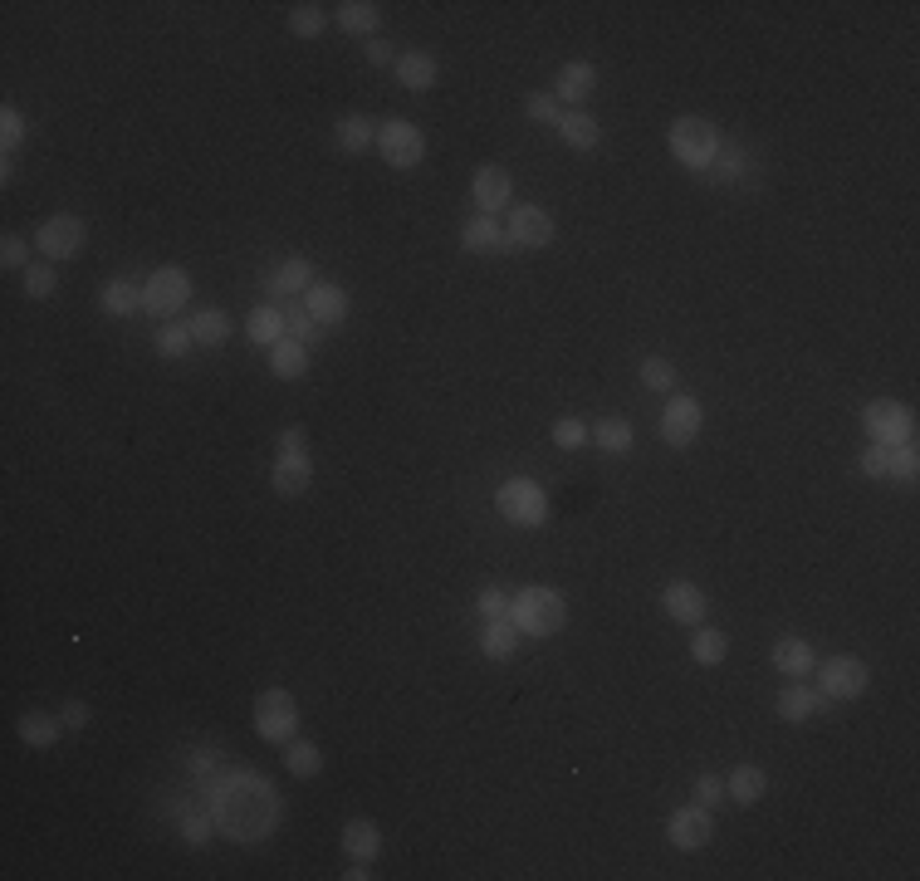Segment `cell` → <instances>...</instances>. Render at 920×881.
Here are the masks:
<instances>
[{
	"label": "cell",
	"mask_w": 920,
	"mask_h": 881,
	"mask_svg": "<svg viewBox=\"0 0 920 881\" xmlns=\"http://www.w3.org/2000/svg\"><path fill=\"white\" fill-rule=\"evenodd\" d=\"M211 823L230 842H265L279 828V793L255 769H230L211 784Z\"/></svg>",
	"instance_id": "6da1fadb"
},
{
	"label": "cell",
	"mask_w": 920,
	"mask_h": 881,
	"mask_svg": "<svg viewBox=\"0 0 920 881\" xmlns=\"http://www.w3.org/2000/svg\"><path fill=\"white\" fill-rule=\"evenodd\" d=\"M509 617H514V627L529 632V637H553V632L568 622V603H563V593H553V588H524V593L509 603Z\"/></svg>",
	"instance_id": "7a4b0ae2"
},
{
	"label": "cell",
	"mask_w": 920,
	"mask_h": 881,
	"mask_svg": "<svg viewBox=\"0 0 920 881\" xmlns=\"http://www.w3.org/2000/svg\"><path fill=\"white\" fill-rule=\"evenodd\" d=\"M671 152L686 162V167H710L715 152H720V133L710 118H676L671 123Z\"/></svg>",
	"instance_id": "3957f363"
},
{
	"label": "cell",
	"mask_w": 920,
	"mask_h": 881,
	"mask_svg": "<svg viewBox=\"0 0 920 881\" xmlns=\"http://www.w3.org/2000/svg\"><path fill=\"white\" fill-rule=\"evenodd\" d=\"M495 505H500V514L509 524H524V529H539L549 519V500H544V490L534 480H505Z\"/></svg>",
	"instance_id": "277c9868"
},
{
	"label": "cell",
	"mask_w": 920,
	"mask_h": 881,
	"mask_svg": "<svg viewBox=\"0 0 920 881\" xmlns=\"http://www.w3.org/2000/svg\"><path fill=\"white\" fill-rule=\"evenodd\" d=\"M186 299H191V279H186V270H177V265L147 275V284H142V309L157 314V319H172L177 309H186Z\"/></svg>",
	"instance_id": "5b68a950"
},
{
	"label": "cell",
	"mask_w": 920,
	"mask_h": 881,
	"mask_svg": "<svg viewBox=\"0 0 920 881\" xmlns=\"http://www.w3.org/2000/svg\"><path fill=\"white\" fill-rule=\"evenodd\" d=\"M294 725H299V705H294L289 691H260L255 696V730H260V740L270 744L294 740Z\"/></svg>",
	"instance_id": "8992f818"
},
{
	"label": "cell",
	"mask_w": 920,
	"mask_h": 881,
	"mask_svg": "<svg viewBox=\"0 0 920 881\" xmlns=\"http://www.w3.org/2000/svg\"><path fill=\"white\" fill-rule=\"evenodd\" d=\"M862 421H867L876 446H911L916 441V417L906 407H896V402H872L862 412Z\"/></svg>",
	"instance_id": "52a82bcc"
},
{
	"label": "cell",
	"mask_w": 920,
	"mask_h": 881,
	"mask_svg": "<svg viewBox=\"0 0 920 881\" xmlns=\"http://www.w3.org/2000/svg\"><path fill=\"white\" fill-rule=\"evenodd\" d=\"M377 147H382V157H387L392 167H416V162L426 157V138H421V128L407 123V118L382 123V128H377Z\"/></svg>",
	"instance_id": "ba28073f"
},
{
	"label": "cell",
	"mask_w": 920,
	"mask_h": 881,
	"mask_svg": "<svg viewBox=\"0 0 920 881\" xmlns=\"http://www.w3.org/2000/svg\"><path fill=\"white\" fill-rule=\"evenodd\" d=\"M818 691L828 700H852L867 691V661H857V656H832L823 661V671H818Z\"/></svg>",
	"instance_id": "9c48e42d"
},
{
	"label": "cell",
	"mask_w": 920,
	"mask_h": 881,
	"mask_svg": "<svg viewBox=\"0 0 920 881\" xmlns=\"http://www.w3.org/2000/svg\"><path fill=\"white\" fill-rule=\"evenodd\" d=\"M84 240H89V226L79 216H49L45 226L35 231V245L45 250L49 260H74L84 250Z\"/></svg>",
	"instance_id": "30bf717a"
},
{
	"label": "cell",
	"mask_w": 920,
	"mask_h": 881,
	"mask_svg": "<svg viewBox=\"0 0 920 881\" xmlns=\"http://www.w3.org/2000/svg\"><path fill=\"white\" fill-rule=\"evenodd\" d=\"M509 245L514 250H544V245H553V216L544 206H519L509 216Z\"/></svg>",
	"instance_id": "8fae6325"
},
{
	"label": "cell",
	"mask_w": 920,
	"mask_h": 881,
	"mask_svg": "<svg viewBox=\"0 0 920 881\" xmlns=\"http://www.w3.org/2000/svg\"><path fill=\"white\" fill-rule=\"evenodd\" d=\"M666 833L671 842L681 847V852H695V847H705L710 833H715V818H710V808H681V813H671V823H666Z\"/></svg>",
	"instance_id": "7c38bea8"
},
{
	"label": "cell",
	"mask_w": 920,
	"mask_h": 881,
	"mask_svg": "<svg viewBox=\"0 0 920 881\" xmlns=\"http://www.w3.org/2000/svg\"><path fill=\"white\" fill-rule=\"evenodd\" d=\"M700 421H705L700 402H695V397H676V402L666 407V417H661V436H666L671 446H690V441L700 436Z\"/></svg>",
	"instance_id": "4fadbf2b"
},
{
	"label": "cell",
	"mask_w": 920,
	"mask_h": 881,
	"mask_svg": "<svg viewBox=\"0 0 920 881\" xmlns=\"http://www.w3.org/2000/svg\"><path fill=\"white\" fill-rule=\"evenodd\" d=\"M314 485V461L309 451H279L275 461V490L279 495H304Z\"/></svg>",
	"instance_id": "5bb4252c"
},
{
	"label": "cell",
	"mask_w": 920,
	"mask_h": 881,
	"mask_svg": "<svg viewBox=\"0 0 920 881\" xmlns=\"http://www.w3.org/2000/svg\"><path fill=\"white\" fill-rule=\"evenodd\" d=\"M465 250L470 255H500V250H514V245H509V231H500L495 216H475L465 226Z\"/></svg>",
	"instance_id": "9a60e30c"
},
{
	"label": "cell",
	"mask_w": 920,
	"mask_h": 881,
	"mask_svg": "<svg viewBox=\"0 0 920 881\" xmlns=\"http://www.w3.org/2000/svg\"><path fill=\"white\" fill-rule=\"evenodd\" d=\"M661 607L676 617V622H686V627H695L700 617H705V593L695 588V583H671L666 593H661Z\"/></svg>",
	"instance_id": "2e32d148"
},
{
	"label": "cell",
	"mask_w": 920,
	"mask_h": 881,
	"mask_svg": "<svg viewBox=\"0 0 920 881\" xmlns=\"http://www.w3.org/2000/svg\"><path fill=\"white\" fill-rule=\"evenodd\" d=\"M509 196H514V182H509L505 167H480V172H475V201L485 206V216H490L495 206H509Z\"/></svg>",
	"instance_id": "e0dca14e"
},
{
	"label": "cell",
	"mask_w": 920,
	"mask_h": 881,
	"mask_svg": "<svg viewBox=\"0 0 920 881\" xmlns=\"http://www.w3.org/2000/svg\"><path fill=\"white\" fill-rule=\"evenodd\" d=\"M343 852H348L353 862H372V857L382 852V833H377V823H368V818L343 823Z\"/></svg>",
	"instance_id": "ac0fdd59"
},
{
	"label": "cell",
	"mask_w": 920,
	"mask_h": 881,
	"mask_svg": "<svg viewBox=\"0 0 920 881\" xmlns=\"http://www.w3.org/2000/svg\"><path fill=\"white\" fill-rule=\"evenodd\" d=\"M823 705H828L823 691H813V686H788L779 696V715L783 720H813V715H823Z\"/></svg>",
	"instance_id": "d6986e66"
},
{
	"label": "cell",
	"mask_w": 920,
	"mask_h": 881,
	"mask_svg": "<svg viewBox=\"0 0 920 881\" xmlns=\"http://www.w3.org/2000/svg\"><path fill=\"white\" fill-rule=\"evenodd\" d=\"M764 789H769V774L759 764H739L735 774L725 779V798H735V803H759Z\"/></svg>",
	"instance_id": "ffe728a7"
},
{
	"label": "cell",
	"mask_w": 920,
	"mask_h": 881,
	"mask_svg": "<svg viewBox=\"0 0 920 881\" xmlns=\"http://www.w3.org/2000/svg\"><path fill=\"white\" fill-rule=\"evenodd\" d=\"M309 314H314L319 324H343V319H348V294L333 289V284H314V289H309Z\"/></svg>",
	"instance_id": "44dd1931"
},
{
	"label": "cell",
	"mask_w": 920,
	"mask_h": 881,
	"mask_svg": "<svg viewBox=\"0 0 920 881\" xmlns=\"http://www.w3.org/2000/svg\"><path fill=\"white\" fill-rule=\"evenodd\" d=\"M593 89H598V69L593 64H563V74H558V98L563 103H583Z\"/></svg>",
	"instance_id": "7402d4cb"
},
{
	"label": "cell",
	"mask_w": 920,
	"mask_h": 881,
	"mask_svg": "<svg viewBox=\"0 0 920 881\" xmlns=\"http://www.w3.org/2000/svg\"><path fill=\"white\" fill-rule=\"evenodd\" d=\"M245 333H250V343H270V348H275L279 338H284V309H275V304H260V309H250Z\"/></svg>",
	"instance_id": "603a6c76"
},
{
	"label": "cell",
	"mask_w": 920,
	"mask_h": 881,
	"mask_svg": "<svg viewBox=\"0 0 920 881\" xmlns=\"http://www.w3.org/2000/svg\"><path fill=\"white\" fill-rule=\"evenodd\" d=\"M514 647H519L514 617H490V627H485V637H480V651L495 656V661H505V656H514Z\"/></svg>",
	"instance_id": "cb8c5ba5"
},
{
	"label": "cell",
	"mask_w": 920,
	"mask_h": 881,
	"mask_svg": "<svg viewBox=\"0 0 920 881\" xmlns=\"http://www.w3.org/2000/svg\"><path fill=\"white\" fill-rule=\"evenodd\" d=\"M103 309H108V314H118V319L138 314L142 309V284H133V279H108V284H103Z\"/></svg>",
	"instance_id": "d4e9b609"
},
{
	"label": "cell",
	"mask_w": 920,
	"mask_h": 881,
	"mask_svg": "<svg viewBox=\"0 0 920 881\" xmlns=\"http://www.w3.org/2000/svg\"><path fill=\"white\" fill-rule=\"evenodd\" d=\"M558 133H563V142H568V147H578V152H588V147H598V123H593V118H588V113H583V108H573V113H563V118H558Z\"/></svg>",
	"instance_id": "484cf974"
},
{
	"label": "cell",
	"mask_w": 920,
	"mask_h": 881,
	"mask_svg": "<svg viewBox=\"0 0 920 881\" xmlns=\"http://www.w3.org/2000/svg\"><path fill=\"white\" fill-rule=\"evenodd\" d=\"M270 368H275V377H304L309 372V348L299 338H279L275 353H270Z\"/></svg>",
	"instance_id": "4316f807"
},
{
	"label": "cell",
	"mask_w": 920,
	"mask_h": 881,
	"mask_svg": "<svg viewBox=\"0 0 920 881\" xmlns=\"http://www.w3.org/2000/svg\"><path fill=\"white\" fill-rule=\"evenodd\" d=\"M397 79H402V84H407V89H431V84H436V59H431V54H421V49H416V54H402V59H397Z\"/></svg>",
	"instance_id": "83f0119b"
},
{
	"label": "cell",
	"mask_w": 920,
	"mask_h": 881,
	"mask_svg": "<svg viewBox=\"0 0 920 881\" xmlns=\"http://www.w3.org/2000/svg\"><path fill=\"white\" fill-rule=\"evenodd\" d=\"M20 740L30 744V749H49V744L59 740V720H49L45 710H25L20 715Z\"/></svg>",
	"instance_id": "f1b7e54d"
},
{
	"label": "cell",
	"mask_w": 920,
	"mask_h": 881,
	"mask_svg": "<svg viewBox=\"0 0 920 881\" xmlns=\"http://www.w3.org/2000/svg\"><path fill=\"white\" fill-rule=\"evenodd\" d=\"M774 666H779L783 676H808L813 671V647L798 642V637H788V642L774 647Z\"/></svg>",
	"instance_id": "f546056e"
},
{
	"label": "cell",
	"mask_w": 920,
	"mask_h": 881,
	"mask_svg": "<svg viewBox=\"0 0 920 881\" xmlns=\"http://www.w3.org/2000/svg\"><path fill=\"white\" fill-rule=\"evenodd\" d=\"M338 142H343V152H368L372 142H377V123L363 118V113H353V118L338 123Z\"/></svg>",
	"instance_id": "4dcf8cb0"
},
{
	"label": "cell",
	"mask_w": 920,
	"mask_h": 881,
	"mask_svg": "<svg viewBox=\"0 0 920 881\" xmlns=\"http://www.w3.org/2000/svg\"><path fill=\"white\" fill-rule=\"evenodd\" d=\"M725 651H730V642H725V632H715V627H700V632L690 637V656H695L700 666H720Z\"/></svg>",
	"instance_id": "1f68e13d"
},
{
	"label": "cell",
	"mask_w": 920,
	"mask_h": 881,
	"mask_svg": "<svg viewBox=\"0 0 920 881\" xmlns=\"http://www.w3.org/2000/svg\"><path fill=\"white\" fill-rule=\"evenodd\" d=\"M226 333H230V319L221 314V309H201V314L191 319V338H196V343H206V348L226 343Z\"/></svg>",
	"instance_id": "d6a6232c"
},
{
	"label": "cell",
	"mask_w": 920,
	"mask_h": 881,
	"mask_svg": "<svg viewBox=\"0 0 920 881\" xmlns=\"http://www.w3.org/2000/svg\"><path fill=\"white\" fill-rule=\"evenodd\" d=\"M270 284L279 294H299V289H314V270H309V260H284Z\"/></svg>",
	"instance_id": "836d02e7"
},
{
	"label": "cell",
	"mask_w": 920,
	"mask_h": 881,
	"mask_svg": "<svg viewBox=\"0 0 920 881\" xmlns=\"http://www.w3.org/2000/svg\"><path fill=\"white\" fill-rule=\"evenodd\" d=\"M598 446L602 451H612V456H622V451H632V421H622V417H607V421H598Z\"/></svg>",
	"instance_id": "e575fe53"
},
{
	"label": "cell",
	"mask_w": 920,
	"mask_h": 881,
	"mask_svg": "<svg viewBox=\"0 0 920 881\" xmlns=\"http://www.w3.org/2000/svg\"><path fill=\"white\" fill-rule=\"evenodd\" d=\"M338 20H343V30H353V35H368L372 25L382 20V10H377L372 0H348V5L338 10Z\"/></svg>",
	"instance_id": "d590c367"
},
{
	"label": "cell",
	"mask_w": 920,
	"mask_h": 881,
	"mask_svg": "<svg viewBox=\"0 0 920 881\" xmlns=\"http://www.w3.org/2000/svg\"><path fill=\"white\" fill-rule=\"evenodd\" d=\"M284 764H289V774H294V779H314V774L323 769V754L309 740H304V744H289Z\"/></svg>",
	"instance_id": "8d00e7d4"
},
{
	"label": "cell",
	"mask_w": 920,
	"mask_h": 881,
	"mask_svg": "<svg viewBox=\"0 0 920 881\" xmlns=\"http://www.w3.org/2000/svg\"><path fill=\"white\" fill-rule=\"evenodd\" d=\"M289 30L304 35V40H314L323 30V5H294V10H289Z\"/></svg>",
	"instance_id": "74e56055"
},
{
	"label": "cell",
	"mask_w": 920,
	"mask_h": 881,
	"mask_svg": "<svg viewBox=\"0 0 920 881\" xmlns=\"http://www.w3.org/2000/svg\"><path fill=\"white\" fill-rule=\"evenodd\" d=\"M553 441L563 446V451H578V446H588V426L578 417H563V421H553Z\"/></svg>",
	"instance_id": "f35d334b"
},
{
	"label": "cell",
	"mask_w": 920,
	"mask_h": 881,
	"mask_svg": "<svg viewBox=\"0 0 920 881\" xmlns=\"http://www.w3.org/2000/svg\"><path fill=\"white\" fill-rule=\"evenodd\" d=\"M284 328H289L299 343H314V338H319V319H314L309 309H284Z\"/></svg>",
	"instance_id": "ab89813d"
},
{
	"label": "cell",
	"mask_w": 920,
	"mask_h": 881,
	"mask_svg": "<svg viewBox=\"0 0 920 881\" xmlns=\"http://www.w3.org/2000/svg\"><path fill=\"white\" fill-rule=\"evenodd\" d=\"M886 475H896V480H916L920 475L916 446H891V470H886Z\"/></svg>",
	"instance_id": "60d3db41"
},
{
	"label": "cell",
	"mask_w": 920,
	"mask_h": 881,
	"mask_svg": "<svg viewBox=\"0 0 920 881\" xmlns=\"http://www.w3.org/2000/svg\"><path fill=\"white\" fill-rule=\"evenodd\" d=\"M191 343H196L191 328H162V333H157V353H162V358H177V353H186Z\"/></svg>",
	"instance_id": "b9f144b4"
},
{
	"label": "cell",
	"mask_w": 920,
	"mask_h": 881,
	"mask_svg": "<svg viewBox=\"0 0 920 881\" xmlns=\"http://www.w3.org/2000/svg\"><path fill=\"white\" fill-rule=\"evenodd\" d=\"M642 382H646V387H656V392H666V387L676 382V368H671L666 358H646V363H642Z\"/></svg>",
	"instance_id": "7bdbcfd3"
},
{
	"label": "cell",
	"mask_w": 920,
	"mask_h": 881,
	"mask_svg": "<svg viewBox=\"0 0 920 881\" xmlns=\"http://www.w3.org/2000/svg\"><path fill=\"white\" fill-rule=\"evenodd\" d=\"M25 294H30V299L54 294V270H49V265H30V270H25Z\"/></svg>",
	"instance_id": "ee69618b"
},
{
	"label": "cell",
	"mask_w": 920,
	"mask_h": 881,
	"mask_svg": "<svg viewBox=\"0 0 920 881\" xmlns=\"http://www.w3.org/2000/svg\"><path fill=\"white\" fill-rule=\"evenodd\" d=\"M524 113L534 118V123H558L563 113H558V98H549V93H534L529 103H524Z\"/></svg>",
	"instance_id": "f6af8a7d"
},
{
	"label": "cell",
	"mask_w": 920,
	"mask_h": 881,
	"mask_svg": "<svg viewBox=\"0 0 920 881\" xmlns=\"http://www.w3.org/2000/svg\"><path fill=\"white\" fill-rule=\"evenodd\" d=\"M720 798H725V779H715V774H700L695 779V803L700 808H715Z\"/></svg>",
	"instance_id": "bcb514c9"
},
{
	"label": "cell",
	"mask_w": 920,
	"mask_h": 881,
	"mask_svg": "<svg viewBox=\"0 0 920 881\" xmlns=\"http://www.w3.org/2000/svg\"><path fill=\"white\" fill-rule=\"evenodd\" d=\"M0 138H5V152H15L20 138H25V118H20L15 108H5V113H0Z\"/></svg>",
	"instance_id": "7dc6e473"
},
{
	"label": "cell",
	"mask_w": 920,
	"mask_h": 881,
	"mask_svg": "<svg viewBox=\"0 0 920 881\" xmlns=\"http://www.w3.org/2000/svg\"><path fill=\"white\" fill-rule=\"evenodd\" d=\"M25 255H30V250H25V240H20V235H5V240H0V260H5V270H30V265H25Z\"/></svg>",
	"instance_id": "c3c4849f"
},
{
	"label": "cell",
	"mask_w": 920,
	"mask_h": 881,
	"mask_svg": "<svg viewBox=\"0 0 920 881\" xmlns=\"http://www.w3.org/2000/svg\"><path fill=\"white\" fill-rule=\"evenodd\" d=\"M480 612H485V622H490V617H509V593L485 588V593H480Z\"/></svg>",
	"instance_id": "681fc988"
},
{
	"label": "cell",
	"mask_w": 920,
	"mask_h": 881,
	"mask_svg": "<svg viewBox=\"0 0 920 881\" xmlns=\"http://www.w3.org/2000/svg\"><path fill=\"white\" fill-rule=\"evenodd\" d=\"M211 828H216V823H211V813H206V818H186V823H182V837L191 842V847H201V842L211 837Z\"/></svg>",
	"instance_id": "f907efd6"
},
{
	"label": "cell",
	"mask_w": 920,
	"mask_h": 881,
	"mask_svg": "<svg viewBox=\"0 0 920 881\" xmlns=\"http://www.w3.org/2000/svg\"><path fill=\"white\" fill-rule=\"evenodd\" d=\"M862 470H867V475H886V470H891V446H872V451L862 456Z\"/></svg>",
	"instance_id": "816d5d0a"
},
{
	"label": "cell",
	"mask_w": 920,
	"mask_h": 881,
	"mask_svg": "<svg viewBox=\"0 0 920 881\" xmlns=\"http://www.w3.org/2000/svg\"><path fill=\"white\" fill-rule=\"evenodd\" d=\"M64 725H74V730L89 725V705H84V700H69V705H64Z\"/></svg>",
	"instance_id": "f5cc1de1"
},
{
	"label": "cell",
	"mask_w": 920,
	"mask_h": 881,
	"mask_svg": "<svg viewBox=\"0 0 920 881\" xmlns=\"http://www.w3.org/2000/svg\"><path fill=\"white\" fill-rule=\"evenodd\" d=\"M279 451H304V431H299V426H289V431L279 436Z\"/></svg>",
	"instance_id": "db71d44e"
},
{
	"label": "cell",
	"mask_w": 920,
	"mask_h": 881,
	"mask_svg": "<svg viewBox=\"0 0 920 881\" xmlns=\"http://www.w3.org/2000/svg\"><path fill=\"white\" fill-rule=\"evenodd\" d=\"M368 59H372V64H387V59H392V45H382V40H372V45H368Z\"/></svg>",
	"instance_id": "11a10c76"
}]
</instances>
